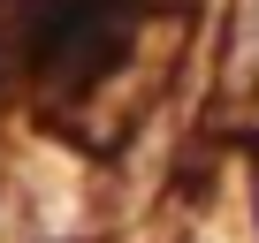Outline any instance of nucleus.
<instances>
[{
  "mask_svg": "<svg viewBox=\"0 0 259 243\" xmlns=\"http://www.w3.org/2000/svg\"><path fill=\"white\" fill-rule=\"evenodd\" d=\"M130 53V0H46L38 16V76L92 91Z\"/></svg>",
  "mask_w": 259,
  "mask_h": 243,
  "instance_id": "nucleus-1",
  "label": "nucleus"
}]
</instances>
